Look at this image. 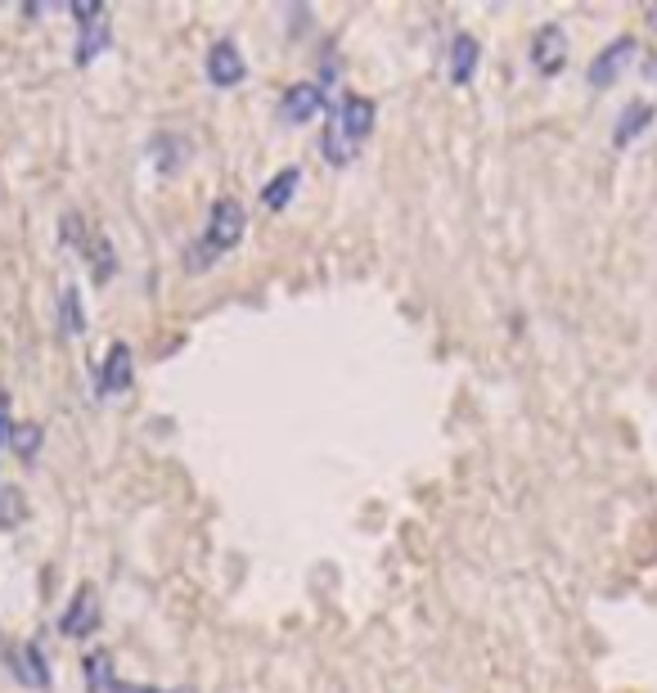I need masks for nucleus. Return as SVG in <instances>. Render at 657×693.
<instances>
[{
	"label": "nucleus",
	"mask_w": 657,
	"mask_h": 693,
	"mask_svg": "<svg viewBox=\"0 0 657 693\" xmlns=\"http://www.w3.org/2000/svg\"><path fill=\"white\" fill-rule=\"evenodd\" d=\"M248 230V212H243L239 198H216L212 212H207V230H203V243L221 257V252H234Z\"/></svg>",
	"instance_id": "nucleus-1"
},
{
	"label": "nucleus",
	"mask_w": 657,
	"mask_h": 693,
	"mask_svg": "<svg viewBox=\"0 0 657 693\" xmlns=\"http://www.w3.org/2000/svg\"><path fill=\"white\" fill-rule=\"evenodd\" d=\"M329 126H333V131H338L347 144L369 140V131H374V99H365V95H347L338 108H333Z\"/></svg>",
	"instance_id": "nucleus-2"
},
{
	"label": "nucleus",
	"mask_w": 657,
	"mask_h": 693,
	"mask_svg": "<svg viewBox=\"0 0 657 693\" xmlns=\"http://www.w3.org/2000/svg\"><path fill=\"white\" fill-rule=\"evenodd\" d=\"M635 50H639L635 36H612V41L590 59V72H585V77H590V86H612V81L626 72V63L635 59Z\"/></svg>",
	"instance_id": "nucleus-3"
},
{
	"label": "nucleus",
	"mask_w": 657,
	"mask_h": 693,
	"mask_svg": "<svg viewBox=\"0 0 657 693\" xmlns=\"http://www.w3.org/2000/svg\"><path fill=\"white\" fill-rule=\"evenodd\" d=\"M243 77H248V59L239 54V45H234L230 36L212 41V50H207V81L230 90V86H239Z\"/></svg>",
	"instance_id": "nucleus-4"
},
{
	"label": "nucleus",
	"mask_w": 657,
	"mask_h": 693,
	"mask_svg": "<svg viewBox=\"0 0 657 693\" xmlns=\"http://www.w3.org/2000/svg\"><path fill=\"white\" fill-rule=\"evenodd\" d=\"M320 108H324V86H315V81H293V86L279 95V117L293 126L320 117Z\"/></svg>",
	"instance_id": "nucleus-5"
},
{
	"label": "nucleus",
	"mask_w": 657,
	"mask_h": 693,
	"mask_svg": "<svg viewBox=\"0 0 657 693\" xmlns=\"http://www.w3.org/2000/svg\"><path fill=\"white\" fill-rule=\"evenodd\" d=\"M131 378H135L131 347H126V342H113V347H108V356H104V365H99V374H95L99 396H117V392H126V387H131Z\"/></svg>",
	"instance_id": "nucleus-6"
},
{
	"label": "nucleus",
	"mask_w": 657,
	"mask_h": 693,
	"mask_svg": "<svg viewBox=\"0 0 657 693\" xmlns=\"http://www.w3.org/2000/svg\"><path fill=\"white\" fill-rule=\"evenodd\" d=\"M95 626H99V599H95L90 585H81V590L72 594L68 612L59 617V630L68 639H86V635H95Z\"/></svg>",
	"instance_id": "nucleus-7"
},
{
	"label": "nucleus",
	"mask_w": 657,
	"mask_h": 693,
	"mask_svg": "<svg viewBox=\"0 0 657 693\" xmlns=\"http://www.w3.org/2000/svg\"><path fill=\"white\" fill-rule=\"evenodd\" d=\"M567 59V36L558 23H545L536 36H531V63H536L540 72H558Z\"/></svg>",
	"instance_id": "nucleus-8"
},
{
	"label": "nucleus",
	"mask_w": 657,
	"mask_h": 693,
	"mask_svg": "<svg viewBox=\"0 0 657 693\" xmlns=\"http://www.w3.org/2000/svg\"><path fill=\"white\" fill-rule=\"evenodd\" d=\"M477 59H482V45H477V36L459 32L455 41H450V81H455V86H464V81H473Z\"/></svg>",
	"instance_id": "nucleus-9"
},
{
	"label": "nucleus",
	"mask_w": 657,
	"mask_h": 693,
	"mask_svg": "<svg viewBox=\"0 0 657 693\" xmlns=\"http://www.w3.org/2000/svg\"><path fill=\"white\" fill-rule=\"evenodd\" d=\"M297 180H302V171L297 167L275 171V176L266 180V189H261V203H266L270 212H284V207L293 203V194H297Z\"/></svg>",
	"instance_id": "nucleus-10"
},
{
	"label": "nucleus",
	"mask_w": 657,
	"mask_h": 693,
	"mask_svg": "<svg viewBox=\"0 0 657 693\" xmlns=\"http://www.w3.org/2000/svg\"><path fill=\"white\" fill-rule=\"evenodd\" d=\"M653 122V104H644V99H635V104H626V113L617 117V131H612V140L617 144H630L644 126Z\"/></svg>",
	"instance_id": "nucleus-11"
},
{
	"label": "nucleus",
	"mask_w": 657,
	"mask_h": 693,
	"mask_svg": "<svg viewBox=\"0 0 657 693\" xmlns=\"http://www.w3.org/2000/svg\"><path fill=\"white\" fill-rule=\"evenodd\" d=\"M59 324H63V333H86V306H81V288L77 284H68L59 293Z\"/></svg>",
	"instance_id": "nucleus-12"
},
{
	"label": "nucleus",
	"mask_w": 657,
	"mask_h": 693,
	"mask_svg": "<svg viewBox=\"0 0 657 693\" xmlns=\"http://www.w3.org/2000/svg\"><path fill=\"white\" fill-rule=\"evenodd\" d=\"M320 149H324V158H329V162H333V167H347V162H351V158H356V144H347V140H342V135H338V131H333V126H329V131H324Z\"/></svg>",
	"instance_id": "nucleus-13"
},
{
	"label": "nucleus",
	"mask_w": 657,
	"mask_h": 693,
	"mask_svg": "<svg viewBox=\"0 0 657 693\" xmlns=\"http://www.w3.org/2000/svg\"><path fill=\"white\" fill-rule=\"evenodd\" d=\"M23 666H27V680H32L36 689H50V666H45V657H41V648L36 644L23 648Z\"/></svg>",
	"instance_id": "nucleus-14"
},
{
	"label": "nucleus",
	"mask_w": 657,
	"mask_h": 693,
	"mask_svg": "<svg viewBox=\"0 0 657 693\" xmlns=\"http://www.w3.org/2000/svg\"><path fill=\"white\" fill-rule=\"evenodd\" d=\"M18 518H23V491L0 482V527H14Z\"/></svg>",
	"instance_id": "nucleus-15"
},
{
	"label": "nucleus",
	"mask_w": 657,
	"mask_h": 693,
	"mask_svg": "<svg viewBox=\"0 0 657 693\" xmlns=\"http://www.w3.org/2000/svg\"><path fill=\"white\" fill-rule=\"evenodd\" d=\"M104 45H108V27H86L81 41H77V63H90L99 50H104Z\"/></svg>",
	"instance_id": "nucleus-16"
},
{
	"label": "nucleus",
	"mask_w": 657,
	"mask_h": 693,
	"mask_svg": "<svg viewBox=\"0 0 657 693\" xmlns=\"http://www.w3.org/2000/svg\"><path fill=\"white\" fill-rule=\"evenodd\" d=\"M9 446H14L23 459H32L36 450H41V428H36V423H23V428H14V441H9Z\"/></svg>",
	"instance_id": "nucleus-17"
},
{
	"label": "nucleus",
	"mask_w": 657,
	"mask_h": 693,
	"mask_svg": "<svg viewBox=\"0 0 657 693\" xmlns=\"http://www.w3.org/2000/svg\"><path fill=\"white\" fill-rule=\"evenodd\" d=\"M63 239H68L72 248H86V225H81V216H77V212L63 216Z\"/></svg>",
	"instance_id": "nucleus-18"
},
{
	"label": "nucleus",
	"mask_w": 657,
	"mask_h": 693,
	"mask_svg": "<svg viewBox=\"0 0 657 693\" xmlns=\"http://www.w3.org/2000/svg\"><path fill=\"white\" fill-rule=\"evenodd\" d=\"M14 441V410H9V392H0V450Z\"/></svg>",
	"instance_id": "nucleus-19"
},
{
	"label": "nucleus",
	"mask_w": 657,
	"mask_h": 693,
	"mask_svg": "<svg viewBox=\"0 0 657 693\" xmlns=\"http://www.w3.org/2000/svg\"><path fill=\"white\" fill-rule=\"evenodd\" d=\"M108 693H158V689H149V684H122V680H113V689Z\"/></svg>",
	"instance_id": "nucleus-20"
},
{
	"label": "nucleus",
	"mask_w": 657,
	"mask_h": 693,
	"mask_svg": "<svg viewBox=\"0 0 657 693\" xmlns=\"http://www.w3.org/2000/svg\"><path fill=\"white\" fill-rule=\"evenodd\" d=\"M72 14H77V18H95V14H99V5H77Z\"/></svg>",
	"instance_id": "nucleus-21"
},
{
	"label": "nucleus",
	"mask_w": 657,
	"mask_h": 693,
	"mask_svg": "<svg viewBox=\"0 0 657 693\" xmlns=\"http://www.w3.org/2000/svg\"><path fill=\"white\" fill-rule=\"evenodd\" d=\"M180 693H194V689H180Z\"/></svg>",
	"instance_id": "nucleus-22"
}]
</instances>
